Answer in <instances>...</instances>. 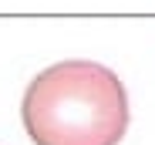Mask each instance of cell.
I'll return each instance as SVG.
<instances>
[{
    "label": "cell",
    "instance_id": "cell-1",
    "mask_svg": "<svg viewBox=\"0 0 155 145\" xmlns=\"http://www.w3.org/2000/svg\"><path fill=\"white\" fill-rule=\"evenodd\" d=\"M20 118L34 145H118L128 132V94L111 68L61 61L27 84Z\"/></svg>",
    "mask_w": 155,
    "mask_h": 145
}]
</instances>
